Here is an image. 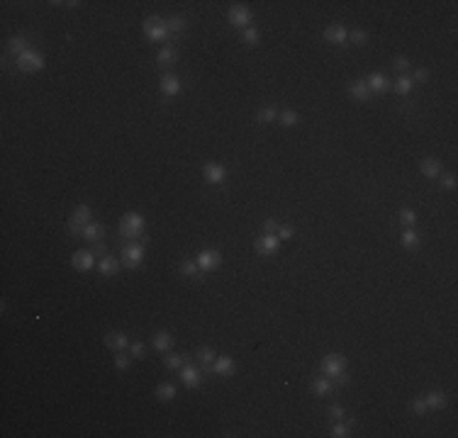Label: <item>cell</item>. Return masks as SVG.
Wrapping results in <instances>:
<instances>
[{
    "mask_svg": "<svg viewBox=\"0 0 458 438\" xmlns=\"http://www.w3.org/2000/svg\"><path fill=\"white\" fill-rule=\"evenodd\" d=\"M71 263H74V268H78V270H90L93 263H95V256H93V251H76Z\"/></svg>",
    "mask_w": 458,
    "mask_h": 438,
    "instance_id": "cell-13",
    "label": "cell"
},
{
    "mask_svg": "<svg viewBox=\"0 0 458 438\" xmlns=\"http://www.w3.org/2000/svg\"><path fill=\"white\" fill-rule=\"evenodd\" d=\"M412 412H414V414H419V416H424V414L429 412V407H427V402H424V397H417V399L412 402Z\"/></svg>",
    "mask_w": 458,
    "mask_h": 438,
    "instance_id": "cell-39",
    "label": "cell"
},
{
    "mask_svg": "<svg viewBox=\"0 0 458 438\" xmlns=\"http://www.w3.org/2000/svg\"><path fill=\"white\" fill-rule=\"evenodd\" d=\"M322 373L327 377H336V375H341V373H346V358L339 355V353L327 355L322 360Z\"/></svg>",
    "mask_w": 458,
    "mask_h": 438,
    "instance_id": "cell-4",
    "label": "cell"
},
{
    "mask_svg": "<svg viewBox=\"0 0 458 438\" xmlns=\"http://www.w3.org/2000/svg\"><path fill=\"white\" fill-rule=\"evenodd\" d=\"M348 39H351V42H354V44H363V42H366V39H368V34H366V32H363V29H354V32H351V34H348Z\"/></svg>",
    "mask_w": 458,
    "mask_h": 438,
    "instance_id": "cell-44",
    "label": "cell"
},
{
    "mask_svg": "<svg viewBox=\"0 0 458 438\" xmlns=\"http://www.w3.org/2000/svg\"><path fill=\"white\" fill-rule=\"evenodd\" d=\"M129 363H132V355H124V353H117V355H115V368H117V370H127Z\"/></svg>",
    "mask_w": 458,
    "mask_h": 438,
    "instance_id": "cell-37",
    "label": "cell"
},
{
    "mask_svg": "<svg viewBox=\"0 0 458 438\" xmlns=\"http://www.w3.org/2000/svg\"><path fill=\"white\" fill-rule=\"evenodd\" d=\"M332 436H334V438L351 436V433H348V426H346V424H336V426H332Z\"/></svg>",
    "mask_w": 458,
    "mask_h": 438,
    "instance_id": "cell-43",
    "label": "cell"
},
{
    "mask_svg": "<svg viewBox=\"0 0 458 438\" xmlns=\"http://www.w3.org/2000/svg\"><path fill=\"white\" fill-rule=\"evenodd\" d=\"M166 27H168V34H183L186 32V17H181V15H173L171 20H166Z\"/></svg>",
    "mask_w": 458,
    "mask_h": 438,
    "instance_id": "cell-25",
    "label": "cell"
},
{
    "mask_svg": "<svg viewBox=\"0 0 458 438\" xmlns=\"http://www.w3.org/2000/svg\"><path fill=\"white\" fill-rule=\"evenodd\" d=\"M280 124H285V127H295L297 112H293V110H283V112H280Z\"/></svg>",
    "mask_w": 458,
    "mask_h": 438,
    "instance_id": "cell-33",
    "label": "cell"
},
{
    "mask_svg": "<svg viewBox=\"0 0 458 438\" xmlns=\"http://www.w3.org/2000/svg\"><path fill=\"white\" fill-rule=\"evenodd\" d=\"M366 85H368L371 93H385V90H390V81L385 78L383 73H373L371 78L366 81Z\"/></svg>",
    "mask_w": 458,
    "mask_h": 438,
    "instance_id": "cell-14",
    "label": "cell"
},
{
    "mask_svg": "<svg viewBox=\"0 0 458 438\" xmlns=\"http://www.w3.org/2000/svg\"><path fill=\"white\" fill-rule=\"evenodd\" d=\"M393 88H395L400 95H407V93H412V88H414V81H412V78H407V76H400Z\"/></svg>",
    "mask_w": 458,
    "mask_h": 438,
    "instance_id": "cell-29",
    "label": "cell"
},
{
    "mask_svg": "<svg viewBox=\"0 0 458 438\" xmlns=\"http://www.w3.org/2000/svg\"><path fill=\"white\" fill-rule=\"evenodd\" d=\"M27 44H29V42H27V36H13V39H10V44H8V49H10V51H13V54H17V56H20V54H25L27 51Z\"/></svg>",
    "mask_w": 458,
    "mask_h": 438,
    "instance_id": "cell-28",
    "label": "cell"
},
{
    "mask_svg": "<svg viewBox=\"0 0 458 438\" xmlns=\"http://www.w3.org/2000/svg\"><path fill=\"white\" fill-rule=\"evenodd\" d=\"M348 90H351V95L356 97V100H368V97H371V90H368L366 81H354Z\"/></svg>",
    "mask_w": 458,
    "mask_h": 438,
    "instance_id": "cell-27",
    "label": "cell"
},
{
    "mask_svg": "<svg viewBox=\"0 0 458 438\" xmlns=\"http://www.w3.org/2000/svg\"><path fill=\"white\" fill-rule=\"evenodd\" d=\"M278 229H280V227H278L275 219H266V222H263V231H266V234H278Z\"/></svg>",
    "mask_w": 458,
    "mask_h": 438,
    "instance_id": "cell-46",
    "label": "cell"
},
{
    "mask_svg": "<svg viewBox=\"0 0 458 438\" xmlns=\"http://www.w3.org/2000/svg\"><path fill=\"white\" fill-rule=\"evenodd\" d=\"M195 263H198L200 270H215V268H220L222 263V253L220 251H215V248H205V251H200L198 258H195Z\"/></svg>",
    "mask_w": 458,
    "mask_h": 438,
    "instance_id": "cell-5",
    "label": "cell"
},
{
    "mask_svg": "<svg viewBox=\"0 0 458 438\" xmlns=\"http://www.w3.org/2000/svg\"><path fill=\"white\" fill-rule=\"evenodd\" d=\"M293 234H295V229H293L290 224H285V227L278 229V239H280V241H283V239H293Z\"/></svg>",
    "mask_w": 458,
    "mask_h": 438,
    "instance_id": "cell-47",
    "label": "cell"
},
{
    "mask_svg": "<svg viewBox=\"0 0 458 438\" xmlns=\"http://www.w3.org/2000/svg\"><path fill=\"white\" fill-rule=\"evenodd\" d=\"M393 68H395L400 76H405L407 68H409V59H407V56H397V59L393 61Z\"/></svg>",
    "mask_w": 458,
    "mask_h": 438,
    "instance_id": "cell-34",
    "label": "cell"
},
{
    "mask_svg": "<svg viewBox=\"0 0 458 438\" xmlns=\"http://www.w3.org/2000/svg\"><path fill=\"white\" fill-rule=\"evenodd\" d=\"M98 268H100V273H102V275H115V273L120 270V261H117V258H112V256H105V258H100Z\"/></svg>",
    "mask_w": 458,
    "mask_h": 438,
    "instance_id": "cell-23",
    "label": "cell"
},
{
    "mask_svg": "<svg viewBox=\"0 0 458 438\" xmlns=\"http://www.w3.org/2000/svg\"><path fill=\"white\" fill-rule=\"evenodd\" d=\"M90 219H93V209L88 205H78L74 209V214H71V222H74V224H81V227L90 224Z\"/></svg>",
    "mask_w": 458,
    "mask_h": 438,
    "instance_id": "cell-18",
    "label": "cell"
},
{
    "mask_svg": "<svg viewBox=\"0 0 458 438\" xmlns=\"http://www.w3.org/2000/svg\"><path fill=\"white\" fill-rule=\"evenodd\" d=\"M202 173H205L207 182H215V185L224 182V178H227V168L220 166V163H207V166L202 168Z\"/></svg>",
    "mask_w": 458,
    "mask_h": 438,
    "instance_id": "cell-11",
    "label": "cell"
},
{
    "mask_svg": "<svg viewBox=\"0 0 458 438\" xmlns=\"http://www.w3.org/2000/svg\"><path fill=\"white\" fill-rule=\"evenodd\" d=\"M105 346L108 348H115V351H122L129 346V339H127V334L122 331H110V334H105Z\"/></svg>",
    "mask_w": 458,
    "mask_h": 438,
    "instance_id": "cell-12",
    "label": "cell"
},
{
    "mask_svg": "<svg viewBox=\"0 0 458 438\" xmlns=\"http://www.w3.org/2000/svg\"><path fill=\"white\" fill-rule=\"evenodd\" d=\"M278 246H280V239H278V234H263L256 239V251L261 256H273L278 253Z\"/></svg>",
    "mask_w": 458,
    "mask_h": 438,
    "instance_id": "cell-7",
    "label": "cell"
},
{
    "mask_svg": "<svg viewBox=\"0 0 458 438\" xmlns=\"http://www.w3.org/2000/svg\"><path fill=\"white\" fill-rule=\"evenodd\" d=\"M129 351H132V355H134V358H144V353H147V346H144L142 341H134V343L129 346Z\"/></svg>",
    "mask_w": 458,
    "mask_h": 438,
    "instance_id": "cell-41",
    "label": "cell"
},
{
    "mask_svg": "<svg viewBox=\"0 0 458 438\" xmlns=\"http://www.w3.org/2000/svg\"><path fill=\"white\" fill-rule=\"evenodd\" d=\"M327 414H329L332 419H344V414H346V409H344V407H339V404H332V407L327 409Z\"/></svg>",
    "mask_w": 458,
    "mask_h": 438,
    "instance_id": "cell-45",
    "label": "cell"
},
{
    "mask_svg": "<svg viewBox=\"0 0 458 438\" xmlns=\"http://www.w3.org/2000/svg\"><path fill=\"white\" fill-rule=\"evenodd\" d=\"M156 397L161 402H171L175 397V387L171 382H163V385H159V389H156Z\"/></svg>",
    "mask_w": 458,
    "mask_h": 438,
    "instance_id": "cell-30",
    "label": "cell"
},
{
    "mask_svg": "<svg viewBox=\"0 0 458 438\" xmlns=\"http://www.w3.org/2000/svg\"><path fill=\"white\" fill-rule=\"evenodd\" d=\"M181 270H183V275H188V278H195V275H198V263L183 261V263H181Z\"/></svg>",
    "mask_w": 458,
    "mask_h": 438,
    "instance_id": "cell-36",
    "label": "cell"
},
{
    "mask_svg": "<svg viewBox=\"0 0 458 438\" xmlns=\"http://www.w3.org/2000/svg\"><path fill=\"white\" fill-rule=\"evenodd\" d=\"M275 117H278V112H275L273 107H263L259 112V122H261V124H268V122H273Z\"/></svg>",
    "mask_w": 458,
    "mask_h": 438,
    "instance_id": "cell-35",
    "label": "cell"
},
{
    "mask_svg": "<svg viewBox=\"0 0 458 438\" xmlns=\"http://www.w3.org/2000/svg\"><path fill=\"white\" fill-rule=\"evenodd\" d=\"M86 241H100L102 236H105V227L102 224H98V222H90V224H86L83 227V234H81Z\"/></svg>",
    "mask_w": 458,
    "mask_h": 438,
    "instance_id": "cell-17",
    "label": "cell"
},
{
    "mask_svg": "<svg viewBox=\"0 0 458 438\" xmlns=\"http://www.w3.org/2000/svg\"><path fill=\"white\" fill-rule=\"evenodd\" d=\"M441 188H446V190H453V188H456V175H453V173H446V175H441Z\"/></svg>",
    "mask_w": 458,
    "mask_h": 438,
    "instance_id": "cell-42",
    "label": "cell"
},
{
    "mask_svg": "<svg viewBox=\"0 0 458 438\" xmlns=\"http://www.w3.org/2000/svg\"><path fill=\"white\" fill-rule=\"evenodd\" d=\"M195 358H198V363H200V368H202V373H210L212 363H215V351L205 346V348H200V351H198V355H195Z\"/></svg>",
    "mask_w": 458,
    "mask_h": 438,
    "instance_id": "cell-21",
    "label": "cell"
},
{
    "mask_svg": "<svg viewBox=\"0 0 458 438\" xmlns=\"http://www.w3.org/2000/svg\"><path fill=\"white\" fill-rule=\"evenodd\" d=\"M144 34H147L151 42H163V39L168 36L166 20H161L159 15H151V17H147V22H144Z\"/></svg>",
    "mask_w": 458,
    "mask_h": 438,
    "instance_id": "cell-2",
    "label": "cell"
},
{
    "mask_svg": "<svg viewBox=\"0 0 458 438\" xmlns=\"http://www.w3.org/2000/svg\"><path fill=\"white\" fill-rule=\"evenodd\" d=\"M163 363H166V368L175 370V368H183V365L188 363V355H166Z\"/></svg>",
    "mask_w": 458,
    "mask_h": 438,
    "instance_id": "cell-32",
    "label": "cell"
},
{
    "mask_svg": "<svg viewBox=\"0 0 458 438\" xmlns=\"http://www.w3.org/2000/svg\"><path fill=\"white\" fill-rule=\"evenodd\" d=\"M144 258V246L142 243H127L122 248V263L127 268H136Z\"/></svg>",
    "mask_w": 458,
    "mask_h": 438,
    "instance_id": "cell-6",
    "label": "cell"
},
{
    "mask_svg": "<svg viewBox=\"0 0 458 438\" xmlns=\"http://www.w3.org/2000/svg\"><path fill=\"white\" fill-rule=\"evenodd\" d=\"M421 173L427 178H439L441 175V161L439 158H424L421 161Z\"/></svg>",
    "mask_w": 458,
    "mask_h": 438,
    "instance_id": "cell-19",
    "label": "cell"
},
{
    "mask_svg": "<svg viewBox=\"0 0 458 438\" xmlns=\"http://www.w3.org/2000/svg\"><path fill=\"white\" fill-rule=\"evenodd\" d=\"M324 36H327V42H332V44H344L348 32H346V27H341V24H332V27H327Z\"/></svg>",
    "mask_w": 458,
    "mask_h": 438,
    "instance_id": "cell-16",
    "label": "cell"
},
{
    "mask_svg": "<svg viewBox=\"0 0 458 438\" xmlns=\"http://www.w3.org/2000/svg\"><path fill=\"white\" fill-rule=\"evenodd\" d=\"M229 22L234 24V27H251V10L249 8H244V5H234L232 10H229Z\"/></svg>",
    "mask_w": 458,
    "mask_h": 438,
    "instance_id": "cell-9",
    "label": "cell"
},
{
    "mask_svg": "<svg viewBox=\"0 0 458 438\" xmlns=\"http://www.w3.org/2000/svg\"><path fill=\"white\" fill-rule=\"evenodd\" d=\"M181 380H183V385L190 389H198L202 385V370H198L195 365H183L181 368Z\"/></svg>",
    "mask_w": 458,
    "mask_h": 438,
    "instance_id": "cell-8",
    "label": "cell"
},
{
    "mask_svg": "<svg viewBox=\"0 0 458 438\" xmlns=\"http://www.w3.org/2000/svg\"><path fill=\"white\" fill-rule=\"evenodd\" d=\"M344 385H348V375H344V373H341V375L334 377V387H344Z\"/></svg>",
    "mask_w": 458,
    "mask_h": 438,
    "instance_id": "cell-50",
    "label": "cell"
},
{
    "mask_svg": "<svg viewBox=\"0 0 458 438\" xmlns=\"http://www.w3.org/2000/svg\"><path fill=\"white\" fill-rule=\"evenodd\" d=\"M427 78H429V71H427V68H417V71H414V78H412V81H414V83H424Z\"/></svg>",
    "mask_w": 458,
    "mask_h": 438,
    "instance_id": "cell-48",
    "label": "cell"
},
{
    "mask_svg": "<svg viewBox=\"0 0 458 438\" xmlns=\"http://www.w3.org/2000/svg\"><path fill=\"white\" fill-rule=\"evenodd\" d=\"M142 231H144V217H142L139 212L124 214L122 222H120V234H122L124 239H136Z\"/></svg>",
    "mask_w": 458,
    "mask_h": 438,
    "instance_id": "cell-1",
    "label": "cell"
},
{
    "mask_svg": "<svg viewBox=\"0 0 458 438\" xmlns=\"http://www.w3.org/2000/svg\"><path fill=\"white\" fill-rule=\"evenodd\" d=\"M400 222H402L405 227H412V224L417 222V214H414L412 209H400Z\"/></svg>",
    "mask_w": 458,
    "mask_h": 438,
    "instance_id": "cell-38",
    "label": "cell"
},
{
    "mask_svg": "<svg viewBox=\"0 0 458 438\" xmlns=\"http://www.w3.org/2000/svg\"><path fill=\"white\" fill-rule=\"evenodd\" d=\"M244 42H246L249 47H254V44L259 42V32H256L254 27H246V29H244Z\"/></svg>",
    "mask_w": 458,
    "mask_h": 438,
    "instance_id": "cell-40",
    "label": "cell"
},
{
    "mask_svg": "<svg viewBox=\"0 0 458 438\" xmlns=\"http://www.w3.org/2000/svg\"><path fill=\"white\" fill-rule=\"evenodd\" d=\"M402 246H405V248H417V246H419V234L407 229L402 234Z\"/></svg>",
    "mask_w": 458,
    "mask_h": 438,
    "instance_id": "cell-31",
    "label": "cell"
},
{
    "mask_svg": "<svg viewBox=\"0 0 458 438\" xmlns=\"http://www.w3.org/2000/svg\"><path fill=\"white\" fill-rule=\"evenodd\" d=\"M171 346H173L171 331H159V334L154 336V348H156V351H171Z\"/></svg>",
    "mask_w": 458,
    "mask_h": 438,
    "instance_id": "cell-22",
    "label": "cell"
},
{
    "mask_svg": "<svg viewBox=\"0 0 458 438\" xmlns=\"http://www.w3.org/2000/svg\"><path fill=\"white\" fill-rule=\"evenodd\" d=\"M105 253H108V246H105L102 241H95V246H93V256L98 258V256H105Z\"/></svg>",
    "mask_w": 458,
    "mask_h": 438,
    "instance_id": "cell-49",
    "label": "cell"
},
{
    "mask_svg": "<svg viewBox=\"0 0 458 438\" xmlns=\"http://www.w3.org/2000/svg\"><path fill=\"white\" fill-rule=\"evenodd\" d=\"M17 68H20V71H27V73L42 71V68H44V56H42L39 51L27 49L25 54H20V56H17Z\"/></svg>",
    "mask_w": 458,
    "mask_h": 438,
    "instance_id": "cell-3",
    "label": "cell"
},
{
    "mask_svg": "<svg viewBox=\"0 0 458 438\" xmlns=\"http://www.w3.org/2000/svg\"><path fill=\"white\" fill-rule=\"evenodd\" d=\"M175 59H178V54H175V49H173V47H163L161 51H159V66H163V68L173 66Z\"/></svg>",
    "mask_w": 458,
    "mask_h": 438,
    "instance_id": "cell-26",
    "label": "cell"
},
{
    "mask_svg": "<svg viewBox=\"0 0 458 438\" xmlns=\"http://www.w3.org/2000/svg\"><path fill=\"white\" fill-rule=\"evenodd\" d=\"M236 370V363L229 358V355H222V358H215V363H212V373L215 375H222V377H227V375H232Z\"/></svg>",
    "mask_w": 458,
    "mask_h": 438,
    "instance_id": "cell-10",
    "label": "cell"
},
{
    "mask_svg": "<svg viewBox=\"0 0 458 438\" xmlns=\"http://www.w3.org/2000/svg\"><path fill=\"white\" fill-rule=\"evenodd\" d=\"M332 389H334V382H332L329 377H317V380L312 382V392H314L317 397H327Z\"/></svg>",
    "mask_w": 458,
    "mask_h": 438,
    "instance_id": "cell-20",
    "label": "cell"
},
{
    "mask_svg": "<svg viewBox=\"0 0 458 438\" xmlns=\"http://www.w3.org/2000/svg\"><path fill=\"white\" fill-rule=\"evenodd\" d=\"M161 93L168 97L178 95V93H181V81H178L175 76H171V73H166L161 78Z\"/></svg>",
    "mask_w": 458,
    "mask_h": 438,
    "instance_id": "cell-15",
    "label": "cell"
},
{
    "mask_svg": "<svg viewBox=\"0 0 458 438\" xmlns=\"http://www.w3.org/2000/svg\"><path fill=\"white\" fill-rule=\"evenodd\" d=\"M424 402H427V407H429V409H444V407H446V394H444V392H439V389H434V392H429V394L424 397Z\"/></svg>",
    "mask_w": 458,
    "mask_h": 438,
    "instance_id": "cell-24",
    "label": "cell"
}]
</instances>
